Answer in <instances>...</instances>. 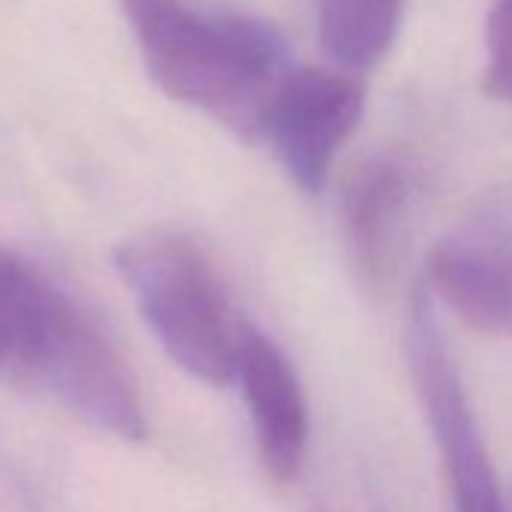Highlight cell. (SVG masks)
<instances>
[{
	"mask_svg": "<svg viewBox=\"0 0 512 512\" xmlns=\"http://www.w3.org/2000/svg\"><path fill=\"white\" fill-rule=\"evenodd\" d=\"M0 380L40 389L127 443L148 437L136 377L100 326L25 256L0 247Z\"/></svg>",
	"mask_w": 512,
	"mask_h": 512,
	"instance_id": "obj_1",
	"label": "cell"
},
{
	"mask_svg": "<svg viewBox=\"0 0 512 512\" xmlns=\"http://www.w3.org/2000/svg\"><path fill=\"white\" fill-rule=\"evenodd\" d=\"M154 85L238 139L266 133L269 106L293 70L281 34L256 19L211 16L184 0H121Z\"/></svg>",
	"mask_w": 512,
	"mask_h": 512,
	"instance_id": "obj_2",
	"label": "cell"
},
{
	"mask_svg": "<svg viewBox=\"0 0 512 512\" xmlns=\"http://www.w3.org/2000/svg\"><path fill=\"white\" fill-rule=\"evenodd\" d=\"M115 269L133 293L166 356L208 386H229L238 368V329L199 247L175 232H145L115 250Z\"/></svg>",
	"mask_w": 512,
	"mask_h": 512,
	"instance_id": "obj_3",
	"label": "cell"
},
{
	"mask_svg": "<svg viewBox=\"0 0 512 512\" xmlns=\"http://www.w3.org/2000/svg\"><path fill=\"white\" fill-rule=\"evenodd\" d=\"M404 353L428 428L440 446L452 512H506L494 461L440 332L434 293L425 281L413 287L407 302Z\"/></svg>",
	"mask_w": 512,
	"mask_h": 512,
	"instance_id": "obj_4",
	"label": "cell"
},
{
	"mask_svg": "<svg viewBox=\"0 0 512 512\" xmlns=\"http://www.w3.org/2000/svg\"><path fill=\"white\" fill-rule=\"evenodd\" d=\"M365 109V88L353 76L317 67H293L269 106L266 133L287 175L320 193L341 145L353 136Z\"/></svg>",
	"mask_w": 512,
	"mask_h": 512,
	"instance_id": "obj_5",
	"label": "cell"
},
{
	"mask_svg": "<svg viewBox=\"0 0 512 512\" xmlns=\"http://www.w3.org/2000/svg\"><path fill=\"white\" fill-rule=\"evenodd\" d=\"M425 284L470 329L512 338V208L485 205L446 232L428 256Z\"/></svg>",
	"mask_w": 512,
	"mask_h": 512,
	"instance_id": "obj_6",
	"label": "cell"
},
{
	"mask_svg": "<svg viewBox=\"0 0 512 512\" xmlns=\"http://www.w3.org/2000/svg\"><path fill=\"white\" fill-rule=\"evenodd\" d=\"M235 380L241 386L256 452L266 473L278 482H293L305 467L311 437L308 401L296 368L269 335L241 326Z\"/></svg>",
	"mask_w": 512,
	"mask_h": 512,
	"instance_id": "obj_7",
	"label": "cell"
},
{
	"mask_svg": "<svg viewBox=\"0 0 512 512\" xmlns=\"http://www.w3.org/2000/svg\"><path fill=\"white\" fill-rule=\"evenodd\" d=\"M344 241L359 278L380 290L401 266L410 223V178L383 157L362 160L344 181Z\"/></svg>",
	"mask_w": 512,
	"mask_h": 512,
	"instance_id": "obj_8",
	"label": "cell"
},
{
	"mask_svg": "<svg viewBox=\"0 0 512 512\" xmlns=\"http://www.w3.org/2000/svg\"><path fill=\"white\" fill-rule=\"evenodd\" d=\"M401 0H320L323 49L347 70H374L401 31Z\"/></svg>",
	"mask_w": 512,
	"mask_h": 512,
	"instance_id": "obj_9",
	"label": "cell"
},
{
	"mask_svg": "<svg viewBox=\"0 0 512 512\" xmlns=\"http://www.w3.org/2000/svg\"><path fill=\"white\" fill-rule=\"evenodd\" d=\"M482 91L512 106V0H494L485 19Z\"/></svg>",
	"mask_w": 512,
	"mask_h": 512,
	"instance_id": "obj_10",
	"label": "cell"
}]
</instances>
